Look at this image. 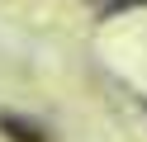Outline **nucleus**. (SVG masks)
<instances>
[{
  "label": "nucleus",
  "instance_id": "1",
  "mask_svg": "<svg viewBox=\"0 0 147 142\" xmlns=\"http://www.w3.org/2000/svg\"><path fill=\"white\" fill-rule=\"evenodd\" d=\"M0 133L10 142H52L48 133L38 128V123H29V118H19V114H0Z\"/></svg>",
  "mask_w": 147,
  "mask_h": 142
}]
</instances>
